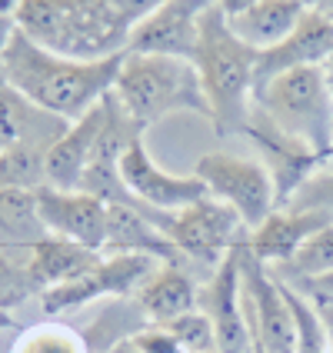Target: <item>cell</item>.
I'll return each instance as SVG.
<instances>
[{"label": "cell", "instance_id": "cell-1", "mask_svg": "<svg viewBox=\"0 0 333 353\" xmlns=\"http://www.w3.org/2000/svg\"><path fill=\"white\" fill-rule=\"evenodd\" d=\"M120 60L123 54L107 60L60 57L17 30L7 50L0 54V67H3V77L34 107L63 123H74L114 90Z\"/></svg>", "mask_w": 333, "mask_h": 353}, {"label": "cell", "instance_id": "cell-2", "mask_svg": "<svg viewBox=\"0 0 333 353\" xmlns=\"http://www.w3.org/2000/svg\"><path fill=\"white\" fill-rule=\"evenodd\" d=\"M14 23L23 37L74 60L120 57L134 34L117 0H23Z\"/></svg>", "mask_w": 333, "mask_h": 353}, {"label": "cell", "instance_id": "cell-3", "mask_svg": "<svg viewBox=\"0 0 333 353\" xmlns=\"http://www.w3.org/2000/svg\"><path fill=\"white\" fill-rule=\"evenodd\" d=\"M194 67L203 83V97L210 103V123L216 134H240L256 94V50H250L230 30L216 3L200 20Z\"/></svg>", "mask_w": 333, "mask_h": 353}, {"label": "cell", "instance_id": "cell-4", "mask_svg": "<svg viewBox=\"0 0 333 353\" xmlns=\"http://www.w3.org/2000/svg\"><path fill=\"white\" fill-rule=\"evenodd\" d=\"M130 117L150 127L174 114H200L210 120V103L194 60L170 54H123L110 90Z\"/></svg>", "mask_w": 333, "mask_h": 353}, {"label": "cell", "instance_id": "cell-5", "mask_svg": "<svg viewBox=\"0 0 333 353\" xmlns=\"http://www.w3.org/2000/svg\"><path fill=\"white\" fill-rule=\"evenodd\" d=\"M254 107L320 160L333 147V90L323 67H300L260 83Z\"/></svg>", "mask_w": 333, "mask_h": 353}, {"label": "cell", "instance_id": "cell-6", "mask_svg": "<svg viewBox=\"0 0 333 353\" xmlns=\"http://www.w3.org/2000/svg\"><path fill=\"white\" fill-rule=\"evenodd\" d=\"M194 176L203 180L207 194L214 200L234 207L247 230H256L280 207L274 176L267 170V163H260V160L214 150V154H203L196 160Z\"/></svg>", "mask_w": 333, "mask_h": 353}, {"label": "cell", "instance_id": "cell-7", "mask_svg": "<svg viewBox=\"0 0 333 353\" xmlns=\"http://www.w3.org/2000/svg\"><path fill=\"white\" fill-rule=\"evenodd\" d=\"M240 294L243 310L250 320L256 347L263 353H300L296 343V323L290 314V303L283 294L280 276L270 274L267 263H260L247 243L240 247Z\"/></svg>", "mask_w": 333, "mask_h": 353}, {"label": "cell", "instance_id": "cell-8", "mask_svg": "<svg viewBox=\"0 0 333 353\" xmlns=\"http://www.w3.org/2000/svg\"><path fill=\"white\" fill-rule=\"evenodd\" d=\"M167 236L174 240V247L187 263H200V267L216 270L220 260L234 247H240L250 236V230L243 227V220L236 216L234 207L220 203L214 196H203L194 207L174 214Z\"/></svg>", "mask_w": 333, "mask_h": 353}, {"label": "cell", "instance_id": "cell-9", "mask_svg": "<svg viewBox=\"0 0 333 353\" xmlns=\"http://www.w3.org/2000/svg\"><path fill=\"white\" fill-rule=\"evenodd\" d=\"M240 247L220 260V267L207 276V283L196 294V310H203L214 323L216 353H256V340L240 294Z\"/></svg>", "mask_w": 333, "mask_h": 353}, {"label": "cell", "instance_id": "cell-10", "mask_svg": "<svg viewBox=\"0 0 333 353\" xmlns=\"http://www.w3.org/2000/svg\"><path fill=\"white\" fill-rule=\"evenodd\" d=\"M117 170H120L123 187L130 190V196H134L137 203H143L147 210H157V214H180V210L194 207L196 200L210 196L200 176L167 174L157 160H154V154L147 150L143 137L127 147V154L120 157Z\"/></svg>", "mask_w": 333, "mask_h": 353}, {"label": "cell", "instance_id": "cell-11", "mask_svg": "<svg viewBox=\"0 0 333 353\" xmlns=\"http://www.w3.org/2000/svg\"><path fill=\"white\" fill-rule=\"evenodd\" d=\"M40 220L50 236L80 243L87 250L103 254L107 247V216L110 207L94 194L83 190H57V187H40L37 190Z\"/></svg>", "mask_w": 333, "mask_h": 353}, {"label": "cell", "instance_id": "cell-12", "mask_svg": "<svg viewBox=\"0 0 333 353\" xmlns=\"http://www.w3.org/2000/svg\"><path fill=\"white\" fill-rule=\"evenodd\" d=\"M216 0H163L154 14L140 20L130 34V54H170L194 60L200 20Z\"/></svg>", "mask_w": 333, "mask_h": 353}, {"label": "cell", "instance_id": "cell-13", "mask_svg": "<svg viewBox=\"0 0 333 353\" xmlns=\"http://www.w3.org/2000/svg\"><path fill=\"white\" fill-rule=\"evenodd\" d=\"M240 134H247V137L254 140L256 150L267 160V170H270V176H274V183H276L280 207L296 194V187L314 174L316 163H320V157H316L310 147H303L300 140H294L290 134H283L280 127H274L256 107H250L247 123H243Z\"/></svg>", "mask_w": 333, "mask_h": 353}, {"label": "cell", "instance_id": "cell-14", "mask_svg": "<svg viewBox=\"0 0 333 353\" xmlns=\"http://www.w3.org/2000/svg\"><path fill=\"white\" fill-rule=\"evenodd\" d=\"M333 54V20L323 14H307L296 30L276 47L256 54V87L267 80L290 74L300 67H323Z\"/></svg>", "mask_w": 333, "mask_h": 353}, {"label": "cell", "instance_id": "cell-15", "mask_svg": "<svg viewBox=\"0 0 333 353\" xmlns=\"http://www.w3.org/2000/svg\"><path fill=\"white\" fill-rule=\"evenodd\" d=\"M330 223L333 220L327 214L276 207L274 214L267 216L256 230H250V236H247V250H250L260 263H267V267H270V263H274V267H283L310 236L320 234V230L330 227Z\"/></svg>", "mask_w": 333, "mask_h": 353}, {"label": "cell", "instance_id": "cell-16", "mask_svg": "<svg viewBox=\"0 0 333 353\" xmlns=\"http://www.w3.org/2000/svg\"><path fill=\"white\" fill-rule=\"evenodd\" d=\"M67 127L70 123L34 107L0 67V154L14 147H54Z\"/></svg>", "mask_w": 333, "mask_h": 353}, {"label": "cell", "instance_id": "cell-17", "mask_svg": "<svg viewBox=\"0 0 333 353\" xmlns=\"http://www.w3.org/2000/svg\"><path fill=\"white\" fill-rule=\"evenodd\" d=\"M107 100V97H103ZM103 100L90 114H83L80 120H74L60 140L47 150V187L57 190H80V180L90 167L94 147H97L100 127H103Z\"/></svg>", "mask_w": 333, "mask_h": 353}, {"label": "cell", "instance_id": "cell-18", "mask_svg": "<svg viewBox=\"0 0 333 353\" xmlns=\"http://www.w3.org/2000/svg\"><path fill=\"white\" fill-rule=\"evenodd\" d=\"M227 17V14H223ZM307 17V10L296 0H260L254 7L240 10L234 17H227L230 30L243 40L250 50L263 54L276 47L280 40H287L296 30V23Z\"/></svg>", "mask_w": 333, "mask_h": 353}, {"label": "cell", "instance_id": "cell-19", "mask_svg": "<svg viewBox=\"0 0 333 353\" xmlns=\"http://www.w3.org/2000/svg\"><path fill=\"white\" fill-rule=\"evenodd\" d=\"M196 294H200V283L187 274V267H174V263H163L157 274L143 283L134 300H137L140 314L147 323H170L176 316L196 310Z\"/></svg>", "mask_w": 333, "mask_h": 353}, {"label": "cell", "instance_id": "cell-20", "mask_svg": "<svg viewBox=\"0 0 333 353\" xmlns=\"http://www.w3.org/2000/svg\"><path fill=\"white\" fill-rule=\"evenodd\" d=\"M100 256L103 254L87 250L80 243L60 240V236H47L30 250V276L40 287V294H43L47 287H57V283H67L74 276L94 270L100 263Z\"/></svg>", "mask_w": 333, "mask_h": 353}, {"label": "cell", "instance_id": "cell-21", "mask_svg": "<svg viewBox=\"0 0 333 353\" xmlns=\"http://www.w3.org/2000/svg\"><path fill=\"white\" fill-rule=\"evenodd\" d=\"M47 236L37 190H0V250H34Z\"/></svg>", "mask_w": 333, "mask_h": 353}, {"label": "cell", "instance_id": "cell-22", "mask_svg": "<svg viewBox=\"0 0 333 353\" xmlns=\"http://www.w3.org/2000/svg\"><path fill=\"white\" fill-rule=\"evenodd\" d=\"M274 274L287 283H303V280L333 274V223L310 236L283 267H274Z\"/></svg>", "mask_w": 333, "mask_h": 353}, {"label": "cell", "instance_id": "cell-23", "mask_svg": "<svg viewBox=\"0 0 333 353\" xmlns=\"http://www.w3.org/2000/svg\"><path fill=\"white\" fill-rule=\"evenodd\" d=\"M50 147H14L0 154V190H40L47 187Z\"/></svg>", "mask_w": 333, "mask_h": 353}, {"label": "cell", "instance_id": "cell-24", "mask_svg": "<svg viewBox=\"0 0 333 353\" xmlns=\"http://www.w3.org/2000/svg\"><path fill=\"white\" fill-rule=\"evenodd\" d=\"M97 296H107V290H103L100 270L94 267V270L74 276V280H67V283L47 287V290L40 294V307H43V314L57 316V314H67V310H77V307L97 300Z\"/></svg>", "mask_w": 333, "mask_h": 353}, {"label": "cell", "instance_id": "cell-25", "mask_svg": "<svg viewBox=\"0 0 333 353\" xmlns=\"http://www.w3.org/2000/svg\"><path fill=\"white\" fill-rule=\"evenodd\" d=\"M10 353H90V343L63 323H40L20 336Z\"/></svg>", "mask_w": 333, "mask_h": 353}, {"label": "cell", "instance_id": "cell-26", "mask_svg": "<svg viewBox=\"0 0 333 353\" xmlns=\"http://www.w3.org/2000/svg\"><path fill=\"white\" fill-rule=\"evenodd\" d=\"M40 287L30 276V250H0V307H14Z\"/></svg>", "mask_w": 333, "mask_h": 353}, {"label": "cell", "instance_id": "cell-27", "mask_svg": "<svg viewBox=\"0 0 333 353\" xmlns=\"http://www.w3.org/2000/svg\"><path fill=\"white\" fill-rule=\"evenodd\" d=\"M290 210H314V214H327L333 220V157L320 160L316 170L300 187L296 194L283 203Z\"/></svg>", "mask_w": 333, "mask_h": 353}, {"label": "cell", "instance_id": "cell-28", "mask_svg": "<svg viewBox=\"0 0 333 353\" xmlns=\"http://www.w3.org/2000/svg\"><path fill=\"white\" fill-rule=\"evenodd\" d=\"M174 340L180 343L183 353H216V334H214V323L203 310H190V314L176 316L170 323H163Z\"/></svg>", "mask_w": 333, "mask_h": 353}, {"label": "cell", "instance_id": "cell-29", "mask_svg": "<svg viewBox=\"0 0 333 353\" xmlns=\"http://www.w3.org/2000/svg\"><path fill=\"white\" fill-rule=\"evenodd\" d=\"M134 343L137 353H183L180 343L174 340V334L167 327H157V323H147L143 330H137L134 336H127Z\"/></svg>", "mask_w": 333, "mask_h": 353}, {"label": "cell", "instance_id": "cell-30", "mask_svg": "<svg viewBox=\"0 0 333 353\" xmlns=\"http://www.w3.org/2000/svg\"><path fill=\"white\" fill-rule=\"evenodd\" d=\"M307 14H323V17L333 20V0H296Z\"/></svg>", "mask_w": 333, "mask_h": 353}, {"label": "cell", "instance_id": "cell-31", "mask_svg": "<svg viewBox=\"0 0 333 353\" xmlns=\"http://www.w3.org/2000/svg\"><path fill=\"white\" fill-rule=\"evenodd\" d=\"M254 3H260V0H216V7H220L227 17H234V14L247 10V7H254Z\"/></svg>", "mask_w": 333, "mask_h": 353}, {"label": "cell", "instance_id": "cell-32", "mask_svg": "<svg viewBox=\"0 0 333 353\" xmlns=\"http://www.w3.org/2000/svg\"><path fill=\"white\" fill-rule=\"evenodd\" d=\"M17 34V23H14V17H0V54L7 50V43H10V37Z\"/></svg>", "mask_w": 333, "mask_h": 353}, {"label": "cell", "instance_id": "cell-33", "mask_svg": "<svg viewBox=\"0 0 333 353\" xmlns=\"http://www.w3.org/2000/svg\"><path fill=\"white\" fill-rule=\"evenodd\" d=\"M323 74H327V83H330V90H333V54H330V60L323 63Z\"/></svg>", "mask_w": 333, "mask_h": 353}, {"label": "cell", "instance_id": "cell-34", "mask_svg": "<svg viewBox=\"0 0 333 353\" xmlns=\"http://www.w3.org/2000/svg\"><path fill=\"white\" fill-rule=\"evenodd\" d=\"M256 353H263V350H260V347H256Z\"/></svg>", "mask_w": 333, "mask_h": 353}, {"label": "cell", "instance_id": "cell-35", "mask_svg": "<svg viewBox=\"0 0 333 353\" xmlns=\"http://www.w3.org/2000/svg\"><path fill=\"white\" fill-rule=\"evenodd\" d=\"M327 353H333V347H330V350H327Z\"/></svg>", "mask_w": 333, "mask_h": 353}]
</instances>
